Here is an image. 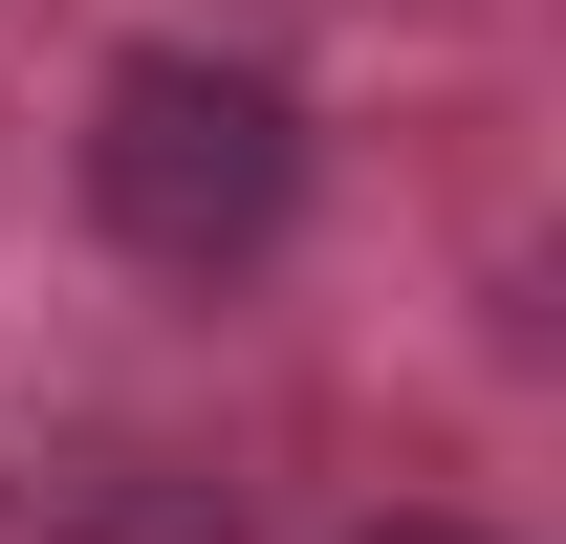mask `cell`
I'll list each match as a JSON object with an SVG mask.
<instances>
[{
	"label": "cell",
	"instance_id": "1",
	"mask_svg": "<svg viewBox=\"0 0 566 544\" xmlns=\"http://www.w3.org/2000/svg\"><path fill=\"white\" fill-rule=\"evenodd\" d=\"M87 218H109L132 262H175V283L262 262L283 218H305V109H283L262 66H218V44H153V66H109V109H87Z\"/></svg>",
	"mask_w": 566,
	"mask_h": 544
},
{
	"label": "cell",
	"instance_id": "2",
	"mask_svg": "<svg viewBox=\"0 0 566 544\" xmlns=\"http://www.w3.org/2000/svg\"><path fill=\"white\" fill-rule=\"evenodd\" d=\"M370 544H480V523H370Z\"/></svg>",
	"mask_w": 566,
	"mask_h": 544
}]
</instances>
